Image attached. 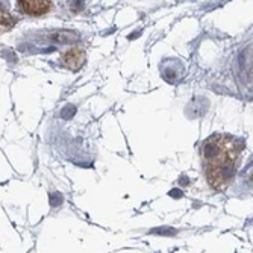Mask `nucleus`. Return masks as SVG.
<instances>
[{
	"instance_id": "nucleus-1",
	"label": "nucleus",
	"mask_w": 253,
	"mask_h": 253,
	"mask_svg": "<svg viewBox=\"0 0 253 253\" xmlns=\"http://www.w3.org/2000/svg\"><path fill=\"white\" fill-rule=\"evenodd\" d=\"M243 144L226 135H215L203 146L206 177L215 190H224L232 183Z\"/></svg>"
},
{
	"instance_id": "nucleus-2",
	"label": "nucleus",
	"mask_w": 253,
	"mask_h": 253,
	"mask_svg": "<svg viewBox=\"0 0 253 253\" xmlns=\"http://www.w3.org/2000/svg\"><path fill=\"white\" fill-rule=\"evenodd\" d=\"M21 12L31 17H41L52 9V0H17Z\"/></svg>"
},
{
	"instance_id": "nucleus-3",
	"label": "nucleus",
	"mask_w": 253,
	"mask_h": 253,
	"mask_svg": "<svg viewBox=\"0 0 253 253\" xmlns=\"http://www.w3.org/2000/svg\"><path fill=\"white\" fill-rule=\"evenodd\" d=\"M62 59H64L65 67H68L70 70L76 72L85 64V52L81 50V49H72V50H68L64 55Z\"/></svg>"
},
{
	"instance_id": "nucleus-4",
	"label": "nucleus",
	"mask_w": 253,
	"mask_h": 253,
	"mask_svg": "<svg viewBox=\"0 0 253 253\" xmlns=\"http://www.w3.org/2000/svg\"><path fill=\"white\" fill-rule=\"evenodd\" d=\"M15 25V18L3 8H0V35L11 31Z\"/></svg>"
}]
</instances>
